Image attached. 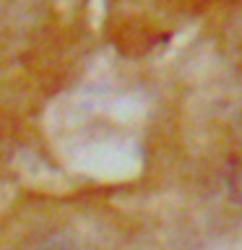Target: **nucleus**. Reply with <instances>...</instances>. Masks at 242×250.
<instances>
[{
	"mask_svg": "<svg viewBox=\"0 0 242 250\" xmlns=\"http://www.w3.org/2000/svg\"><path fill=\"white\" fill-rule=\"evenodd\" d=\"M232 190L237 193V198L242 201V169H237V175H234V180H232Z\"/></svg>",
	"mask_w": 242,
	"mask_h": 250,
	"instance_id": "nucleus-1",
	"label": "nucleus"
}]
</instances>
